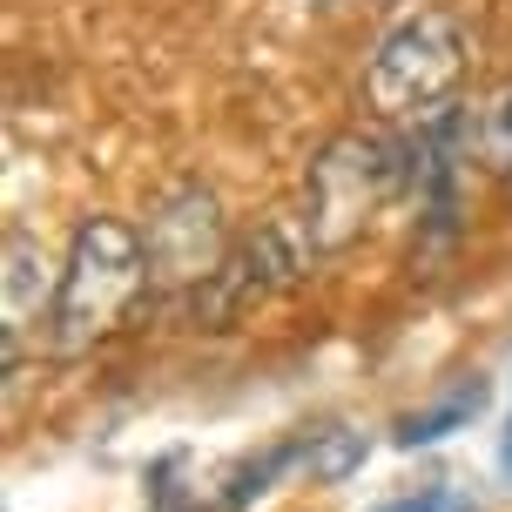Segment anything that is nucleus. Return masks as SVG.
Listing matches in <instances>:
<instances>
[{
    "label": "nucleus",
    "mask_w": 512,
    "mask_h": 512,
    "mask_svg": "<svg viewBox=\"0 0 512 512\" xmlns=\"http://www.w3.org/2000/svg\"><path fill=\"white\" fill-rule=\"evenodd\" d=\"M317 256L324 250H317V236H310L304 209H277L270 223H256V230L230 250V263L216 270V283L196 290V317L230 324V317H243L250 304H270L277 290H290V283L310 277Z\"/></svg>",
    "instance_id": "3"
},
{
    "label": "nucleus",
    "mask_w": 512,
    "mask_h": 512,
    "mask_svg": "<svg viewBox=\"0 0 512 512\" xmlns=\"http://www.w3.org/2000/svg\"><path fill=\"white\" fill-rule=\"evenodd\" d=\"M149 236L122 223V216H88L68 243L61 263V297L48 317V351L54 358H81L95 351L115 324H122L135 297L149 290Z\"/></svg>",
    "instance_id": "1"
},
{
    "label": "nucleus",
    "mask_w": 512,
    "mask_h": 512,
    "mask_svg": "<svg viewBox=\"0 0 512 512\" xmlns=\"http://www.w3.org/2000/svg\"><path fill=\"white\" fill-rule=\"evenodd\" d=\"M54 297H61V270L54 256L41 250L34 230H14L0 236V358H7V405L21 398V337L41 331L54 317Z\"/></svg>",
    "instance_id": "6"
},
{
    "label": "nucleus",
    "mask_w": 512,
    "mask_h": 512,
    "mask_svg": "<svg viewBox=\"0 0 512 512\" xmlns=\"http://www.w3.org/2000/svg\"><path fill=\"white\" fill-rule=\"evenodd\" d=\"M465 149L479 155L486 169L512 176V81L499 88V95H486V102H479V115L465 122Z\"/></svg>",
    "instance_id": "7"
},
{
    "label": "nucleus",
    "mask_w": 512,
    "mask_h": 512,
    "mask_svg": "<svg viewBox=\"0 0 512 512\" xmlns=\"http://www.w3.org/2000/svg\"><path fill=\"white\" fill-rule=\"evenodd\" d=\"M149 277L162 290H209L216 270L230 263V230H223V203L209 182H176L149 216Z\"/></svg>",
    "instance_id": "5"
},
{
    "label": "nucleus",
    "mask_w": 512,
    "mask_h": 512,
    "mask_svg": "<svg viewBox=\"0 0 512 512\" xmlns=\"http://www.w3.org/2000/svg\"><path fill=\"white\" fill-rule=\"evenodd\" d=\"M364 452H371V438H364V432H324V452H310V445H304V465H310L317 486H337L344 472H358V465H364Z\"/></svg>",
    "instance_id": "9"
},
{
    "label": "nucleus",
    "mask_w": 512,
    "mask_h": 512,
    "mask_svg": "<svg viewBox=\"0 0 512 512\" xmlns=\"http://www.w3.org/2000/svg\"><path fill=\"white\" fill-rule=\"evenodd\" d=\"M506 465H512V432H506Z\"/></svg>",
    "instance_id": "11"
},
{
    "label": "nucleus",
    "mask_w": 512,
    "mask_h": 512,
    "mask_svg": "<svg viewBox=\"0 0 512 512\" xmlns=\"http://www.w3.org/2000/svg\"><path fill=\"white\" fill-rule=\"evenodd\" d=\"M378 512H479L465 492H452V486H425V492H411V499H391V506H378Z\"/></svg>",
    "instance_id": "10"
},
{
    "label": "nucleus",
    "mask_w": 512,
    "mask_h": 512,
    "mask_svg": "<svg viewBox=\"0 0 512 512\" xmlns=\"http://www.w3.org/2000/svg\"><path fill=\"white\" fill-rule=\"evenodd\" d=\"M465 75V27L445 7H418L391 27L364 68V95L391 122H432Z\"/></svg>",
    "instance_id": "2"
},
{
    "label": "nucleus",
    "mask_w": 512,
    "mask_h": 512,
    "mask_svg": "<svg viewBox=\"0 0 512 512\" xmlns=\"http://www.w3.org/2000/svg\"><path fill=\"white\" fill-rule=\"evenodd\" d=\"M384 189H391V149L371 135H337L331 149L310 162L304 182V223L317 236V250L331 256L344 243H358L364 223L378 216Z\"/></svg>",
    "instance_id": "4"
},
{
    "label": "nucleus",
    "mask_w": 512,
    "mask_h": 512,
    "mask_svg": "<svg viewBox=\"0 0 512 512\" xmlns=\"http://www.w3.org/2000/svg\"><path fill=\"white\" fill-rule=\"evenodd\" d=\"M479 398H486V391L472 384V391H452V398H445V405H432V411H411L405 425H398V445H438L452 425H465V418L479 411Z\"/></svg>",
    "instance_id": "8"
}]
</instances>
